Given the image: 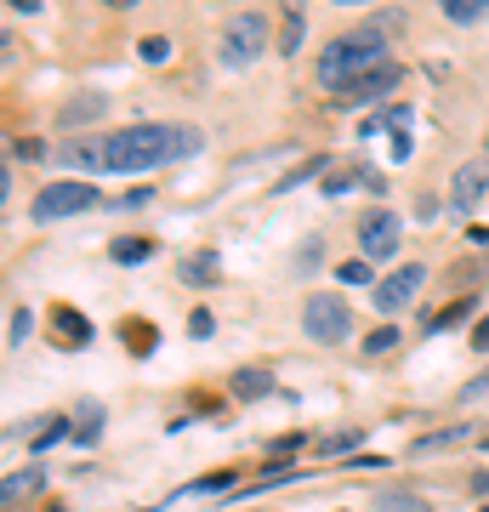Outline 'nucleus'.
I'll list each match as a JSON object with an SVG mask.
<instances>
[{
  "label": "nucleus",
  "mask_w": 489,
  "mask_h": 512,
  "mask_svg": "<svg viewBox=\"0 0 489 512\" xmlns=\"http://www.w3.org/2000/svg\"><path fill=\"white\" fill-rule=\"evenodd\" d=\"M205 148V131L194 126H165V120H143V126H120L114 137H80L63 143L57 160L80 171V177H103V171H160L171 160H188Z\"/></svg>",
  "instance_id": "1"
},
{
  "label": "nucleus",
  "mask_w": 489,
  "mask_h": 512,
  "mask_svg": "<svg viewBox=\"0 0 489 512\" xmlns=\"http://www.w3.org/2000/svg\"><path fill=\"white\" fill-rule=\"evenodd\" d=\"M393 57H387V40L370 35V29H353V35H336L319 52V63H313V74H319V86L325 92H347V86H359L364 74L387 69Z\"/></svg>",
  "instance_id": "2"
},
{
  "label": "nucleus",
  "mask_w": 489,
  "mask_h": 512,
  "mask_svg": "<svg viewBox=\"0 0 489 512\" xmlns=\"http://www.w3.org/2000/svg\"><path fill=\"white\" fill-rule=\"evenodd\" d=\"M222 63H228V69H245V63H256V57L268 52V12H234V18H228V29H222Z\"/></svg>",
  "instance_id": "3"
},
{
  "label": "nucleus",
  "mask_w": 489,
  "mask_h": 512,
  "mask_svg": "<svg viewBox=\"0 0 489 512\" xmlns=\"http://www.w3.org/2000/svg\"><path fill=\"white\" fill-rule=\"evenodd\" d=\"M97 200H103V194H97L86 177H69V183L40 188L35 205H29V217H35V222H63V217H80V211H91Z\"/></svg>",
  "instance_id": "4"
},
{
  "label": "nucleus",
  "mask_w": 489,
  "mask_h": 512,
  "mask_svg": "<svg viewBox=\"0 0 489 512\" xmlns=\"http://www.w3.org/2000/svg\"><path fill=\"white\" fill-rule=\"evenodd\" d=\"M302 330H308L313 342H347L353 336V313H347V302L336 291H319V296H308L302 302Z\"/></svg>",
  "instance_id": "5"
},
{
  "label": "nucleus",
  "mask_w": 489,
  "mask_h": 512,
  "mask_svg": "<svg viewBox=\"0 0 489 512\" xmlns=\"http://www.w3.org/2000/svg\"><path fill=\"white\" fill-rule=\"evenodd\" d=\"M421 285H427V268H421V262H404V268H393V274L376 285V308L393 319V313H404L410 302H416Z\"/></svg>",
  "instance_id": "6"
},
{
  "label": "nucleus",
  "mask_w": 489,
  "mask_h": 512,
  "mask_svg": "<svg viewBox=\"0 0 489 512\" xmlns=\"http://www.w3.org/2000/svg\"><path fill=\"white\" fill-rule=\"evenodd\" d=\"M359 251L364 262H393L399 256V217L393 211H370L359 222Z\"/></svg>",
  "instance_id": "7"
},
{
  "label": "nucleus",
  "mask_w": 489,
  "mask_h": 512,
  "mask_svg": "<svg viewBox=\"0 0 489 512\" xmlns=\"http://www.w3.org/2000/svg\"><path fill=\"white\" fill-rule=\"evenodd\" d=\"M484 194H489V165L467 160L461 171H455V183H450V211H472Z\"/></svg>",
  "instance_id": "8"
},
{
  "label": "nucleus",
  "mask_w": 489,
  "mask_h": 512,
  "mask_svg": "<svg viewBox=\"0 0 489 512\" xmlns=\"http://www.w3.org/2000/svg\"><path fill=\"white\" fill-rule=\"evenodd\" d=\"M399 86V63H387V69L364 74L359 86H347V92H336V109H359V103H376V97H387Z\"/></svg>",
  "instance_id": "9"
},
{
  "label": "nucleus",
  "mask_w": 489,
  "mask_h": 512,
  "mask_svg": "<svg viewBox=\"0 0 489 512\" xmlns=\"http://www.w3.org/2000/svg\"><path fill=\"white\" fill-rule=\"evenodd\" d=\"M74 439H80V444L103 439V404H97V399H86L80 410H74Z\"/></svg>",
  "instance_id": "10"
},
{
  "label": "nucleus",
  "mask_w": 489,
  "mask_h": 512,
  "mask_svg": "<svg viewBox=\"0 0 489 512\" xmlns=\"http://www.w3.org/2000/svg\"><path fill=\"white\" fill-rule=\"evenodd\" d=\"M57 342H63V348H86V342H91V325H86L74 308H57Z\"/></svg>",
  "instance_id": "11"
},
{
  "label": "nucleus",
  "mask_w": 489,
  "mask_h": 512,
  "mask_svg": "<svg viewBox=\"0 0 489 512\" xmlns=\"http://www.w3.org/2000/svg\"><path fill=\"white\" fill-rule=\"evenodd\" d=\"M103 109H109V97H97V92L74 97V103H63V126H86V120H97Z\"/></svg>",
  "instance_id": "12"
},
{
  "label": "nucleus",
  "mask_w": 489,
  "mask_h": 512,
  "mask_svg": "<svg viewBox=\"0 0 489 512\" xmlns=\"http://www.w3.org/2000/svg\"><path fill=\"white\" fill-rule=\"evenodd\" d=\"M472 433H478L472 421H461V427H444V433H427V439H416V456H433V450H450V444L472 439Z\"/></svg>",
  "instance_id": "13"
},
{
  "label": "nucleus",
  "mask_w": 489,
  "mask_h": 512,
  "mask_svg": "<svg viewBox=\"0 0 489 512\" xmlns=\"http://www.w3.org/2000/svg\"><path fill=\"white\" fill-rule=\"evenodd\" d=\"M444 18H450V23H484L489 18V0H444Z\"/></svg>",
  "instance_id": "14"
},
{
  "label": "nucleus",
  "mask_w": 489,
  "mask_h": 512,
  "mask_svg": "<svg viewBox=\"0 0 489 512\" xmlns=\"http://www.w3.org/2000/svg\"><path fill=\"white\" fill-rule=\"evenodd\" d=\"M234 393H239V399H262V393H273V376H268V370H239Z\"/></svg>",
  "instance_id": "15"
},
{
  "label": "nucleus",
  "mask_w": 489,
  "mask_h": 512,
  "mask_svg": "<svg viewBox=\"0 0 489 512\" xmlns=\"http://www.w3.org/2000/svg\"><path fill=\"white\" fill-rule=\"evenodd\" d=\"M63 439H74V421H69V416L46 421V427H40V433H35L29 444H35V456H40V450H52V444H63Z\"/></svg>",
  "instance_id": "16"
},
{
  "label": "nucleus",
  "mask_w": 489,
  "mask_h": 512,
  "mask_svg": "<svg viewBox=\"0 0 489 512\" xmlns=\"http://www.w3.org/2000/svg\"><path fill=\"white\" fill-rule=\"evenodd\" d=\"M376 512H433V507H427L421 495H410V490H387L376 501Z\"/></svg>",
  "instance_id": "17"
},
{
  "label": "nucleus",
  "mask_w": 489,
  "mask_h": 512,
  "mask_svg": "<svg viewBox=\"0 0 489 512\" xmlns=\"http://www.w3.org/2000/svg\"><path fill=\"white\" fill-rule=\"evenodd\" d=\"M211 274H217V256H188L182 262V279L188 285H211Z\"/></svg>",
  "instance_id": "18"
},
{
  "label": "nucleus",
  "mask_w": 489,
  "mask_h": 512,
  "mask_svg": "<svg viewBox=\"0 0 489 512\" xmlns=\"http://www.w3.org/2000/svg\"><path fill=\"white\" fill-rule=\"evenodd\" d=\"M154 256V239H114V262H143Z\"/></svg>",
  "instance_id": "19"
},
{
  "label": "nucleus",
  "mask_w": 489,
  "mask_h": 512,
  "mask_svg": "<svg viewBox=\"0 0 489 512\" xmlns=\"http://www.w3.org/2000/svg\"><path fill=\"white\" fill-rule=\"evenodd\" d=\"M302 35H308V18H302V12L290 6V12H285V35H279V46H285V52H296V46H302Z\"/></svg>",
  "instance_id": "20"
},
{
  "label": "nucleus",
  "mask_w": 489,
  "mask_h": 512,
  "mask_svg": "<svg viewBox=\"0 0 489 512\" xmlns=\"http://www.w3.org/2000/svg\"><path fill=\"white\" fill-rule=\"evenodd\" d=\"M35 484H40V467H29V473H12V478H6V507H12L18 495H29Z\"/></svg>",
  "instance_id": "21"
},
{
  "label": "nucleus",
  "mask_w": 489,
  "mask_h": 512,
  "mask_svg": "<svg viewBox=\"0 0 489 512\" xmlns=\"http://www.w3.org/2000/svg\"><path fill=\"white\" fill-rule=\"evenodd\" d=\"M29 330H35V313L12 308V330H6V336H12V348H23V342H29Z\"/></svg>",
  "instance_id": "22"
},
{
  "label": "nucleus",
  "mask_w": 489,
  "mask_h": 512,
  "mask_svg": "<svg viewBox=\"0 0 489 512\" xmlns=\"http://www.w3.org/2000/svg\"><path fill=\"white\" fill-rule=\"evenodd\" d=\"M137 57H143V63H165V57H171V40H165V35H148L143 46H137Z\"/></svg>",
  "instance_id": "23"
},
{
  "label": "nucleus",
  "mask_w": 489,
  "mask_h": 512,
  "mask_svg": "<svg viewBox=\"0 0 489 512\" xmlns=\"http://www.w3.org/2000/svg\"><path fill=\"white\" fill-rule=\"evenodd\" d=\"M336 279H342V285H370V262H364V256L359 262H342V274Z\"/></svg>",
  "instance_id": "24"
},
{
  "label": "nucleus",
  "mask_w": 489,
  "mask_h": 512,
  "mask_svg": "<svg viewBox=\"0 0 489 512\" xmlns=\"http://www.w3.org/2000/svg\"><path fill=\"white\" fill-rule=\"evenodd\" d=\"M461 313H467V302H455V308H444V313H433V319H427V336H438V330H450L455 319H461Z\"/></svg>",
  "instance_id": "25"
},
{
  "label": "nucleus",
  "mask_w": 489,
  "mask_h": 512,
  "mask_svg": "<svg viewBox=\"0 0 489 512\" xmlns=\"http://www.w3.org/2000/svg\"><path fill=\"white\" fill-rule=\"evenodd\" d=\"M387 348H399V330H393V325H381L376 336L364 342V353H387Z\"/></svg>",
  "instance_id": "26"
},
{
  "label": "nucleus",
  "mask_w": 489,
  "mask_h": 512,
  "mask_svg": "<svg viewBox=\"0 0 489 512\" xmlns=\"http://www.w3.org/2000/svg\"><path fill=\"white\" fill-rule=\"evenodd\" d=\"M461 399H467V404L472 399H489V370H484V376H472V382L461 387Z\"/></svg>",
  "instance_id": "27"
},
{
  "label": "nucleus",
  "mask_w": 489,
  "mask_h": 512,
  "mask_svg": "<svg viewBox=\"0 0 489 512\" xmlns=\"http://www.w3.org/2000/svg\"><path fill=\"white\" fill-rule=\"evenodd\" d=\"M40 154H46V148H40L35 137H23V143H12V160H40Z\"/></svg>",
  "instance_id": "28"
},
{
  "label": "nucleus",
  "mask_w": 489,
  "mask_h": 512,
  "mask_svg": "<svg viewBox=\"0 0 489 512\" xmlns=\"http://www.w3.org/2000/svg\"><path fill=\"white\" fill-rule=\"evenodd\" d=\"M347 183H353V171H330V177H325V194L336 200V194H347Z\"/></svg>",
  "instance_id": "29"
},
{
  "label": "nucleus",
  "mask_w": 489,
  "mask_h": 512,
  "mask_svg": "<svg viewBox=\"0 0 489 512\" xmlns=\"http://www.w3.org/2000/svg\"><path fill=\"white\" fill-rule=\"evenodd\" d=\"M188 330H194V336H200V342H205V336H211V330H217V319H211V313H194V319H188Z\"/></svg>",
  "instance_id": "30"
},
{
  "label": "nucleus",
  "mask_w": 489,
  "mask_h": 512,
  "mask_svg": "<svg viewBox=\"0 0 489 512\" xmlns=\"http://www.w3.org/2000/svg\"><path fill=\"white\" fill-rule=\"evenodd\" d=\"M194 490H200V495H222V490H228V473H211V478H200Z\"/></svg>",
  "instance_id": "31"
},
{
  "label": "nucleus",
  "mask_w": 489,
  "mask_h": 512,
  "mask_svg": "<svg viewBox=\"0 0 489 512\" xmlns=\"http://www.w3.org/2000/svg\"><path fill=\"white\" fill-rule=\"evenodd\" d=\"M302 444H308L302 433H285V439H273V450H279V456H290V450H302Z\"/></svg>",
  "instance_id": "32"
},
{
  "label": "nucleus",
  "mask_w": 489,
  "mask_h": 512,
  "mask_svg": "<svg viewBox=\"0 0 489 512\" xmlns=\"http://www.w3.org/2000/svg\"><path fill=\"white\" fill-rule=\"evenodd\" d=\"M472 342H478V348L489 353V313H484V319H478V325H472Z\"/></svg>",
  "instance_id": "33"
},
{
  "label": "nucleus",
  "mask_w": 489,
  "mask_h": 512,
  "mask_svg": "<svg viewBox=\"0 0 489 512\" xmlns=\"http://www.w3.org/2000/svg\"><path fill=\"white\" fill-rule=\"evenodd\" d=\"M52 512H69V507H52Z\"/></svg>",
  "instance_id": "34"
},
{
  "label": "nucleus",
  "mask_w": 489,
  "mask_h": 512,
  "mask_svg": "<svg viewBox=\"0 0 489 512\" xmlns=\"http://www.w3.org/2000/svg\"><path fill=\"white\" fill-rule=\"evenodd\" d=\"M484 450H489V433H484Z\"/></svg>",
  "instance_id": "35"
},
{
  "label": "nucleus",
  "mask_w": 489,
  "mask_h": 512,
  "mask_svg": "<svg viewBox=\"0 0 489 512\" xmlns=\"http://www.w3.org/2000/svg\"><path fill=\"white\" fill-rule=\"evenodd\" d=\"M478 512H489V507H478Z\"/></svg>",
  "instance_id": "36"
}]
</instances>
